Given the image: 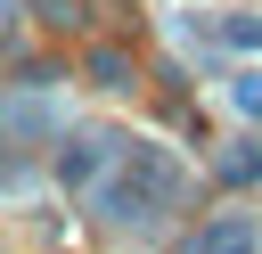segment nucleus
Returning a JSON list of instances; mask_svg holds the SVG:
<instances>
[{
	"mask_svg": "<svg viewBox=\"0 0 262 254\" xmlns=\"http://www.w3.org/2000/svg\"><path fill=\"white\" fill-rule=\"evenodd\" d=\"M237 107H246V115H262V74H246V82H237Z\"/></svg>",
	"mask_w": 262,
	"mask_h": 254,
	"instance_id": "obj_6",
	"label": "nucleus"
},
{
	"mask_svg": "<svg viewBox=\"0 0 262 254\" xmlns=\"http://www.w3.org/2000/svg\"><path fill=\"white\" fill-rule=\"evenodd\" d=\"M98 164H106V139H82V147H66V156H57V172H66V180H90Z\"/></svg>",
	"mask_w": 262,
	"mask_h": 254,
	"instance_id": "obj_3",
	"label": "nucleus"
},
{
	"mask_svg": "<svg viewBox=\"0 0 262 254\" xmlns=\"http://www.w3.org/2000/svg\"><path fill=\"white\" fill-rule=\"evenodd\" d=\"M90 74H98V90H123V82H131V57H123V49H98Z\"/></svg>",
	"mask_w": 262,
	"mask_h": 254,
	"instance_id": "obj_4",
	"label": "nucleus"
},
{
	"mask_svg": "<svg viewBox=\"0 0 262 254\" xmlns=\"http://www.w3.org/2000/svg\"><path fill=\"white\" fill-rule=\"evenodd\" d=\"M221 172H229V180H254V172H262V147H237V156H229Z\"/></svg>",
	"mask_w": 262,
	"mask_h": 254,
	"instance_id": "obj_5",
	"label": "nucleus"
},
{
	"mask_svg": "<svg viewBox=\"0 0 262 254\" xmlns=\"http://www.w3.org/2000/svg\"><path fill=\"white\" fill-rule=\"evenodd\" d=\"M188 254H262V229L246 221V213H221V221H205L196 229V246Z\"/></svg>",
	"mask_w": 262,
	"mask_h": 254,
	"instance_id": "obj_2",
	"label": "nucleus"
},
{
	"mask_svg": "<svg viewBox=\"0 0 262 254\" xmlns=\"http://www.w3.org/2000/svg\"><path fill=\"white\" fill-rule=\"evenodd\" d=\"M115 156V188L98 197L115 221H156V213H172L180 205V188H188V172L164 156V147H106Z\"/></svg>",
	"mask_w": 262,
	"mask_h": 254,
	"instance_id": "obj_1",
	"label": "nucleus"
}]
</instances>
